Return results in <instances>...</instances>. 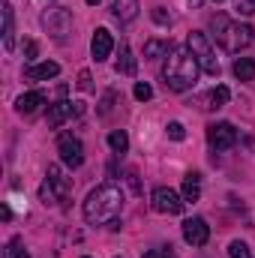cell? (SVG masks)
I'll list each match as a JSON object with an SVG mask.
<instances>
[{
	"instance_id": "obj_18",
	"label": "cell",
	"mask_w": 255,
	"mask_h": 258,
	"mask_svg": "<svg viewBox=\"0 0 255 258\" xmlns=\"http://www.w3.org/2000/svg\"><path fill=\"white\" fill-rule=\"evenodd\" d=\"M183 201H198L201 198V174L198 171H189L186 177H183Z\"/></svg>"
},
{
	"instance_id": "obj_5",
	"label": "cell",
	"mask_w": 255,
	"mask_h": 258,
	"mask_svg": "<svg viewBox=\"0 0 255 258\" xmlns=\"http://www.w3.org/2000/svg\"><path fill=\"white\" fill-rule=\"evenodd\" d=\"M186 48L195 54L198 66H201L207 75H213V78L219 75V60H216V54H213V48H210V42H207V36H204V33L192 30L189 39H186Z\"/></svg>"
},
{
	"instance_id": "obj_25",
	"label": "cell",
	"mask_w": 255,
	"mask_h": 258,
	"mask_svg": "<svg viewBox=\"0 0 255 258\" xmlns=\"http://www.w3.org/2000/svg\"><path fill=\"white\" fill-rule=\"evenodd\" d=\"M6 249H9V255H12V258H30V252L24 249V240H21V237H12Z\"/></svg>"
},
{
	"instance_id": "obj_28",
	"label": "cell",
	"mask_w": 255,
	"mask_h": 258,
	"mask_svg": "<svg viewBox=\"0 0 255 258\" xmlns=\"http://www.w3.org/2000/svg\"><path fill=\"white\" fill-rule=\"evenodd\" d=\"M234 3V12L240 15H255V0H231Z\"/></svg>"
},
{
	"instance_id": "obj_14",
	"label": "cell",
	"mask_w": 255,
	"mask_h": 258,
	"mask_svg": "<svg viewBox=\"0 0 255 258\" xmlns=\"http://www.w3.org/2000/svg\"><path fill=\"white\" fill-rule=\"evenodd\" d=\"M45 102V93L42 90H30V93H21L18 99H15V111L18 114H33L39 105Z\"/></svg>"
},
{
	"instance_id": "obj_29",
	"label": "cell",
	"mask_w": 255,
	"mask_h": 258,
	"mask_svg": "<svg viewBox=\"0 0 255 258\" xmlns=\"http://www.w3.org/2000/svg\"><path fill=\"white\" fill-rule=\"evenodd\" d=\"M78 90H81V93H90V90H93V78H90L87 69L78 72Z\"/></svg>"
},
{
	"instance_id": "obj_24",
	"label": "cell",
	"mask_w": 255,
	"mask_h": 258,
	"mask_svg": "<svg viewBox=\"0 0 255 258\" xmlns=\"http://www.w3.org/2000/svg\"><path fill=\"white\" fill-rule=\"evenodd\" d=\"M228 255L231 258H252V252H249V246L243 240H231L228 243Z\"/></svg>"
},
{
	"instance_id": "obj_35",
	"label": "cell",
	"mask_w": 255,
	"mask_h": 258,
	"mask_svg": "<svg viewBox=\"0 0 255 258\" xmlns=\"http://www.w3.org/2000/svg\"><path fill=\"white\" fill-rule=\"evenodd\" d=\"M198 3H201V0H189V6H198Z\"/></svg>"
},
{
	"instance_id": "obj_6",
	"label": "cell",
	"mask_w": 255,
	"mask_h": 258,
	"mask_svg": "<svg viewBox=\"0 0 255 258\" xmlns=\"http://www.w3.org/2000/svg\"><path fill=\"white\" fill-rule=\"evenodd\" d=\"M150 204H153V210L156 213H165V216H177L180 210H183V195H177L174 189H168V186H156L153 195H150Z\"/></svg>"
},
{
	"instance_id": "obj_23",
	"label": "cell",
	"mask_w": 255,
	"mask_h": 258,
	"mask_svg": "<svg viewBox=\"0 0 255 258\" xmlns=\"http://www.w3.org/2000/svg\"><path fill=\"white\" fill-rule=\"evenodd\" d=\"M39 198H42V204H45V207H48V204H51V207H54V204H60V198H57V192L51 189V183H48V180H42V186H39Z\"/></svg>"
},
{
	"instance_id": "obj_26",
	"label": "cell",
	"mask_w": 255,
	"mask_h": 258,
	"mask_svg": "<svg viewBox=\"0 0 255 258\" xmlns=\"http://www.w3.org/2000/svg\"><path fill=\"white\" fill-rule=\"evenodd\" d=\"M132 93H135V99H138V102H147V99L153 96V87H150V84H144V81H138V84L132 87Z\"/></svg>"
},
{
	"instance_id": "obj_17",
	"label": "cell",
	"mask_w": 255,
	"mask_h": 258,
	"mask_svg": "<svg viewBox=\"0 0 255 258\" xmlns=\"http://www.w3.org/2000/svg\"><path fill=\"white\" fill-rule=\"evenodd\" d=\"M171 48H174V45H171L168 39H147V42H144V57H147V60L168 57V54H171Z\"/></svg>"
},
{
	"instance_id": "obj_21",
	"label": "cell",
	"mask_w": 255,
	"mask_h": 258,
	"mask_svg": "<svg viewBox=\"0 0 255 258\" xmlns=\"http://www.w3.org/2000/svg\"><path fill=\"white\" fill-rule=\"evenodd\" d=\"M228 99H231V90H228L225 84H216V87L207 93V102H210V108H222Z\"/></svg>"
},
{
	"instance_id": "obj_38",
	"label": "cell",
	"mask_w": 255,
	"mask_h": 258,
	"mask_svg": "<svg viewBox=\"0 0 255 258\" xmlns=\"http://www.w3.org/2000/svg\"><path fill=\"white\" fill-rule=\"evenodd\" d=\"M84 258H87V255H84Z\"/></svg>"
},
{
	"instance_id": "obj_36",
	"label": "cell",
	"mask_w": 255,
	"mask_h": 258,
	"mask_svg": "<svg viewBox=\"0 0 255 258\" xmlns=\"http://www.w3.org/2000/svg\"><path fill=\"white\" fill-rule=\"evenodd\" d=\"M87 3H90V6H96V3H99V0H87Z\"/></svg>"
},
{
	"instance_id": "obj_7",
	"label": "cell",
	"mask_w": 255,
	"mask_h": 258,
	"mask_svg": "<svg viewBox=\"0 0 255 258\" xmlns=\"http://www.w3.org/2000/svg\"><path fill=\"white\" fill-rule=\"evenodd\" d=\"M207 144L213 150H231L237 144V129L231 126L228 120H219V123H210L207 126Z\"/></svg>"
},
{
	"instance_id": "obj_11",
	"label": "cell",
	"mask_w": 255,
	"mask_h": 258,
	"mask_svg": "<svg viewBox=\"0 0 255 258\" xmlns=\"http://www.w3.org/2000/svg\"><path fill=\"white\" fill-rule=\"evenodd\" d=\"M111 51H114V36H111L105 27H96L93 39H90V54H93V60L102 63V60L111 57Z\"/></svg>"
},
{
	"instance_id": "obj_22",
	"label": "cell",
	"mask_w": 255,
	"mask_h": 258,
	"mask_svg": "<svg viewBox=\"0 0 255 258\" xmlns=\"http://www.w3.org/2000/svg\"><path fill=\"white\" fill-rule=\"evenodd\" d=\"M108 147H111L114 153H126L129 150V135L123 129H114V132L108 135Z\"/></svg>"
},
{
	"instance_id": "obj_30",
	"label": "cell",
	"mask_w": 255,
	"mask_h": 258,
	"mask_svg": "<svg viewBox=\"0 0 255 258\" xmlns=\"http://www.w3.org/2000/svg\"><path fill=\"white\" fill-rule=\"evenodd\" d=\"M153 21H156V24H162V27H168V24H171V15H168L162 6H156V9H153Z\"/></svg>"
},
{
	"instance_id": "obj_8",
	"label": "cell",
	"mask_w": 255,
	"mask_h": 258,
	"mask_svg": "<svg viewBox=\"0 0 255 258\" xmlns=\"http://www.w3.org/2000/svg\"><path fill=\"white\" fill-rule=\"evenodd\" d=\"M57 153H60V162L66 168H78L84 162V144L75 135H69V132H63L57 138Z\"/></svg>"
},
{
	"instance_id": "obj_10",
	"label": "cell",
	"mask_w": 255,
	"mask_h": 258,
	"mask_svg": "<svg viewBox=\"0 0 255 258\" xmlns=\"http://www.w3.org/2000/svg\"><path fill=\"white\" fill-rule=\"evenodd\" d=\"M183 240L189 243V246H204L207 240H210V225L201 219V216H192L183 222Z\"/></svg>"
},
{
	"instance_id": "obj_19",
	"label": "cell",
	"mask_w": 255,
	"mask_h": 258,
	"mask_svg": "<svg viewBox=\"0 0 255 258\" xmlns=\"http://www.w3.org/2000/svg\"><path fill=\"white\" fill-rule=\"evenodd\" d=\"M231 72H234L237 81H252L255 78V60L252 57H237L234 66H231Z\"/></svg>"
},
{
	"instance_id": "obj_27",
	"label": "cell",
	"mask_w": 255,
	"mask_h": 258,
	"mask_svg": "<svg viewBox=\"0 0 255 258\" xmlns=\"http://www.w3.org/2000/svg\"><path fill=\"white\" fill-rule=\"evenodd\" d=\"M165 132H168L171 141H183V138H186V129H183V123H177V120H171V123L165 126Z\"/></svg>"
},
{
	"instance_id": "obj_1",
	"label": "cell",
	"mask_w": 255,
	"mask_h": 258,
	"mask_svg": "<svg viewBox=\"0 0 255 258\" xmlns=\"http://www.w3.org/2000/svg\"><path fill=\"white\" fill-rule=\"evenodd\" d=\"M198 72H201V66L195 60V54H192L186 45H174L171 54L165 57V66H162V81H165L168 90L183 93V90L195 87Z\"/></svg>"
},
{
	"instance_id": "obj_15",
	"label": "cell",
	"mask_w": 255,
	"mask_h": 258,
	"mask_svg": "<svg viewBox=\"0 0 255 258\" xmlns=\"http://www.w3.org/2000/svg\"><path fill=\"white\" fill-rule=\"evenodd\" d=\"M0 15H3V48L12 51L15 48V18H12V6L3 3L0 6Z\"/></svg>"
},
{
	"instance_id": "obj_13",
	"label": "cell",
	"mask_w": 255,
	"mask_h": 258,
	"mask_svg": "<svg viewBox=\"0 0 255 258\" xmlns=\"http://www.w3.org/2000/svg\"><path fill=\"white\" fill-rule=\"evenodd\" d=\"M57 75H60V63H54V60H42V63H33L24 69V78H30V81H48Z\"/></svg>"
},
{
	"instance_id": "obj_3",
	"label": "cell",
	"mask_w": 255,
	"mask_h": 258,
	"mask_svg": "<svg viewBox=\"0 0 255 258\" xmlns=\"http://www.w3.org/2000/svg\"><path fill=\"white\" fill-rule=\"evenodd\" d=\"M210 30H213V39L219 42V48L228 51V54H240L243 48H249L255 42V30L249 24H234L222 12L210 18Z\"/></svg>"
},
{
	"instance_id": "obj_12",
	"label": "cell",
	"mask_w": 255,
	"mask_h": 258,
	"mask_svg": "<svg viewBox=\"0 0 255 258\" xmlns=\"http://www.w3.org/2000/svg\"><path fill=\"white\" fill-rule=\"evenodd\" d=\"M45 180H48V183H51V189L57 192L60 204H66V201H69V195H72V183H69V177L63 174V168H60V165H48Z\"/></svg>"
},
{
	"instance_id": "obj_16",
	"label": "cell",
	"mask_w": 255,
	"mask_h": 258,
	"mask_svg": "<svg viewBox=\"0 0 255 258\" xmlns=\"http://www.w3.org/2000/svg\"><path fill=\"white\" fill-rule=\"evenodd\" d=\"M138 0H114V6H111V12H114V18L120 21V24H129V21H135L138 18Z\"/></svg>"
},
{
	"instance_id": "obj_33",
	"label": "cell",
	"mask_w": 255,
	"mask_h": 258,
	"mask_svg": "<svg viewBox=\"0 0 255 258\" xmlns=\"http://www.w3.org/2000/svg\"><path fill=\"white\" fill-rule=\"evenodd\" d=\"M111 102H114V93H105V99H102V108H99V111H102V117L111 111Z\"/></svg>"
},
{
	"instance_id": "obj_9",
	"label": "cell",
	"mask_w": 255,
	"mask_h": 258,
	"mask_svg": "<svg viewBox=\"0 0 255 258\" xmlns=\"http://www.w3.org/2000/svg\"><path fill=\"white\" fill-rule=\"evenodd\" d=\"M81 111H84V105H81V102H69V99H60V102L48 105V126H51V129L63 126L69 117H78Z\"/></svg>"
},
{
	"instance_id": "obj_20",
	"label": "cell",
	"mask_w": 255,
	"mask_h": 258,
	"mask_svg": "<svg viewBox=\"0 0 255 258\" xmlns=\"http://www.w3.org/2000/svg\"><path fill=\"white\" fill-rule=\"evenodd\" d=\"M114 69H117L120 75H135V57H132V51H129V45H126V42L120 45V57H117Z\"/></svg>"
},
{
	"instance_id": "obj_4",
	"label": "cell",
	"mask_w": 255,
	"mask_h": 258,
	"mask_svg": "<svg viewBox=\"0 0 255 258\" xmlns=\"http://www.w3.org/2000/svg\"><path fill=\"white\" fill-rule=\"evenodd\" d=\"M42 30L54 39V42H69L72 36V12L66 6H54V9H45L42 12Z\"/></svg>"
},
{
	"instance_id": "obj_32",
	"label": "cell",
	"mask_w": 255,
	"mask_h": 258,
	"mask_svg": "<svg viewBox=\"0 0 255 258\" xmlns=\"http://www.w3.org/2000/svg\"><path fill=\"white\" fill-rule=\"evenodd\" d=\"M144 258H177V255L171 252V246H162V249H150Z\"/></svg>"
},
{
	"instance_id": "obj_37",
	"label": "cell",
	"mask_w": 255,
	"mask_h": 258,
	"mask_svg": "<svg viewBox=\"0 0 255 258\" xmlns=\"http://www.w3.org/2000/svg\"><path fill=\"white\" fill-rule=\"evenodd\" d=\"M213 3H222V0H213Z\"/></svg>"
},
{
	"instance_id": "obj_2",
	"label": "cell",
	"mask_w": 255,
	"mask_h": 258,
	"mask_svg": "<svg viewBox=\"0 0 255 258\" xmlns=\"http://www.w3.org/2000/svg\"><path fill=\"white\" fill-rule=\"evenodd\" d=\"M123 210V192L114 183H102L84 198V219L87 225H108Z\"/></svg>"
},
{
	"instance_id": "obj_31",
	"label": "cell",
	"mask_w": 255,
	"mask_h": 258,
	"mask_svg": "<svg viewBox=\"0 0 255 258\" xmlns=\"http://www.w3.org/2000/svg\"><path fill=\"white\" fill-rule=\"evenodd\" d=\"M36 54H39V45L33 39H24V57L27 60H36Z\"/></svg>"
},
{
	"instance_id": "obj_34",
	"label": "cell",
	"mask_w": 255,
	"mask_h": 258,
	"mask_svg": "<svg viewBox=\"0 0 255 258\" xmlns=\"http://www.w3.org/2000/svg\"><path fill=\"white\" fill-rule=\"evenodd\" d=\"M126 177H129V186H132V192H141V183H138V174H135V171H129Z\"/></svg>"
}]
</instances>
